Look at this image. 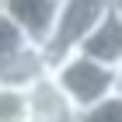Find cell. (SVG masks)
I'll use <instances>...</instances> for the list:
<instances>
[{
  "label": "cell",
  "mask_w": 122,
  "mask_h": 122,
  "mask_svg": "<svg viewBox=\"0 0 122 122\" xmlns=\"http://www.w3.org/2000/svg\"><path fill=\"white\" fill-rule=\"evenodd\" d=\"M77 52L91 56L94 63H101V66H112V70L122 66V18H119L115 7L101 18V25L84 38V46Z\"/></svg>",
  "instance_id": "8992f818"
},
{
  "label": "cell",
  "mask_w": 122,
  "mask_h": 122,
  "mask_svg": "<svg viewBox=\"0 0 122 122\" xmlns=\"http://www.w3.org/2000/svg\"><path fill=\"white\" fill-rule=\"evenodd\" d=\"M119 91H122V66H119Z\"/></svg>",
  "instance_id": "8fae6325"
},
{
  "label": "cell",
  "mask_w": 122,
  "mask_h": 122,
  "mask_svg": "<svg viewBox=\"0 0 122 122\" xmlns=\"http://www.w3.org/2000/svg\"><path fill=\"white\" fill-rule=\"evenodd\" d=\"M80 122H122V91L108 94L105 101L91 105L84 115H80Z\"/></svg>",
  "instance_id": "ba28073f"
},
{
  "label": "cell",
  "mask_w": 122,
  "mask_h": 122,
  "mask_svg": "<svg viewBox=\"0 0 122 122\" xmlns=\"http://www.w3.org/2000/svg\"><path fill=\"white\" fill-rule=\"evenodd\" d=\"M59 4H63V0H0V10H4L31 42L42 46L49 38V31H52V21H56V14H59Z\"/></svg>",
  "instance_id": "277c9868"
},
{
  "label": "cell",
  "mask_w": 122,
  "mask_h": 122,
  "mask_svg": "<svg viewBox=\"0 0 122 122\" xmlns=\"http://www.w3.org/2000/svg\"><path fill=\"white\" fill-rule=\"evenodd\" d=\"M80 115L84 112L59 91V84L52 80V73L42 77L28 91V119L31 122H80Z\"/></svg>",
  "instance_id": "5b68a950"
},
{
  "label": "cell",
  "mask_w": 122,
  "mask_h": 122,
  "mask_svg": "<svg viewBox=\"0 0 122 122\" xmlns=\"http://www.w3.org/2000/svg\"><path fill=\"white\" fill-rule=\"evenodd\" d=\"M49 70H52V63H49L46 49L38 46V42H25L10 56L0 59V87L28 94L42 77H49Z\"/></svg>",
  "instance_id": "3957f363"
},
{
  "label": "cell",
  "mask_w": 122,
  "mask_h": 122,
  "mask_svg": "<svg viewBox=\"0 0 122 122\" xmlns=\"http://www.w3.org/2000/svg\"><path fill=\"white\" fill-rule=\"evenodd\" d=\"M0 122H31L28 119V94L0 87Z\"/></svg>",
  "instance_id": "52a82bcc"
},
{
  "label": "cell",
  "mask_w": 122,
  "mask_h": 122,
  "mask_svg": "<svg viewBox=\"0 0 122 122\" xmlns=\"http://www.w3.org/2000/svg\"><path fill=\"white\" fill-rule=\"evenodd\" d=\"M112 4L115 0H63L56 21H52V31H49V38L42 42L49 63H56V59L77 52V49L84 46V38L91 35V31L101 25V18L112 10Z\"/></svg>",
  "instance_id": "7a4b0ae2"
},
{
  "label": "cell",
  "mask_w": 122,
  "mask_h": 122,
  "mask_svg": "<svg viewBox=\"0 0 122 122\" xmlns=\"http://www.w3.org/2000/svg\"><path fill=\"white\" fill-rule=\"evenodd\" d=\"M25 42H31V38L25 35V31H21L18 25H14V21L4 14V10H0V59L10 56V52H14L18 46H25Z\"/></svg>",
  "instance_id": "9c48e42d"
},
{
  "label": "cell",
  "mask_w": 122,
  "mask_h": 122,
  "mask_svg": "<svg viewBox=\"0 0 122 122\" xmlns=\"http://www.w3.org/2000/svg\"><path fill=\"white\" fill-rule=\"evenodd\" d=\"M49 73H52V80L59 84V91H63L80 112H87L91 105L105 101L108 94L119 91V70L94 63L84 52H70V56L56 59Z\"/></svg>",
  "instance_id": "6da1fadb"
},
{
  "label": "cell",
  "mask_w": 122,
  "mask_h": 122,
  "mask_svg": "<svg viewBox=\"0 0 122 122\" xmlns=\"http://www.w3.org/2000/svg\"><path fill=\"white\" fill-rule=\"evenodd\" d=\"M112 7H115V10H119V18H122V0H115V4H112Z\"/></svg>",
  "instance_id": "30bf717a"
}]
</instances>
